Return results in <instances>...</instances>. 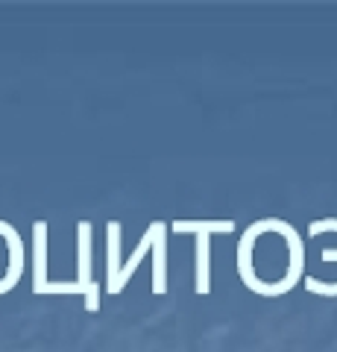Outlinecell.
<instances>
[{
    "label": "cell",
    "instance_id": "5",
    "mask_svg": "<svg viewBox=\"0 0 337 352\" xmlns=\"http://www.w3.org/2000/svg\"><path fill=\"white\" fill-rule=\"evenodd\" d=\"M91 223L80 220L77 223V285L85 294L91 288Z\"/></svg>",
    "mask_w": 337,
    "mask_h": 352
},
{
    "label": "cell",
    "instance_id": "6",
    "mask_svg": "<svg viewBox=\"0 0 337 352\" xmlns=\"http://www.w3.org/2000/svg\"><path fill=\"white\" fill-rule=\"evenodd\" d=\"M308 294L317 296H337V282H317V279H305Z\"/></svg>",
    "mask_w": 337,
    "mask_h": 352
},
{
    "label": "cell",
    "instance_id": "4",
    "mask_svg": "<svg viewBox=\"0 0 337 352\" xmlns=\"http://www.w3.org/2000/svg\"><path fill=\"white\" fill-rule=\"evenodd\" d=\"M153 294H167V226L156 220L153 232Z\"/></svg>",
    "mask_w": 337,
    "mask_h": 352
},
{
    "label": "cell",
    "instance_id": "3",
    "mask_svg": "<svg viewBox=\"0 0 337 352\" xmlns=\"http://www.w3.org/2000/svg\"><path fill=\"white\" fill-rule=\"evenodd\" d=\"M153 232H156V220L147 226V232L141 235V241H138V247H135V252L129 256L126 261H121V270H117V276L112 279V282H106V288H108V294H121L124 291V285L132 279V273L138 270V264L144 261V256L150 252V247H153Z\"/></svg>",
    "mask_w": 337,
    "mask_h": 352
},
{
    "label": "cell",
    "instance_id": "1",
    "mask_svg": "<svg viewBox=\"0 0 337 352\" xmlns=\"http://www.w3.org/2000/svg\"><path fill=\"white\" fill-rule=\"evenodd\" d=\"M176 235L182 232H194L197 235V250H194V291L200 296L211 294V235L217 232H232L235 223L232 220H176L170 226Z\"/></svg>",
    "mask_w": 337,
    "mask_h": 352
},
{
    "label": "cell",
    "instance_id": "2",
    "mask_svg": "<svg viewBox=\"0 0 337 352\" xmlns=\"http://www.w3.org/2000/svg\"><path fill=\"white\" fill-rule=\"evenodd\" d=\"M32 294H82L77 282L47 279V223H32Z\"/></svg>",
    "mask_w": 337,
    "mask_h": 352
}]
</instances>
